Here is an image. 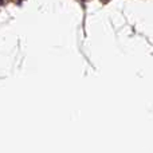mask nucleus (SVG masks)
Returning <instances> with one entry per match:
<instances>
[{
	"instance_id": "obj_1",
	"label": "nucleus",
	"mask_w": 153,
	"mask_h": 153,
	"mask_svg": "<svg viewBox=\"0 0 153 153\" xmlns=\"http://www.w3.org/2000/svg\"><path fill=\"white\" fill-rule=\"evenodd\" d=\"M102 1H109V0H102Z\"/></svg>"
}]
</instances>
